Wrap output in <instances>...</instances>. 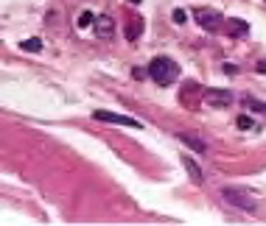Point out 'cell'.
I'll use <instances>...</instances> for the list:
<instances>
[{
  "mask_svg": "<svg viewBox=\"0 0 266 226\" xmlns=\"http://www.w3.org/2000/svg\"><path fill=\"white\" fill-rule=\"evenodd\" d=\"M149 76L154 79V84L168 87V84H174V81L180 79V67H176V62L168 59V56H154L151 64H149Z\"/></svg>",
  "mask_w": 266,
  "mask_h": 226,
  "instance_id": "6da1fadb",
  "label": "cell"
},
{
  "mask_svg": "<svg viewBox=\"0 0 266 226\" xmlns=\"http://www.w3.org/2000/svg\"><path fill=\"white\" fill-rule=\"evenodd\" d=\"M221 198L230 201L235 210H244V212H255L258 210L255 198H252L247 190H241V187H221Z\"/></svg>",
  "mask_w": 266,
  "mask_h": 226,
  "instance_id": "7a4b0ae2",
  "label": "cell"
},
{
  "mask_svg": "<svg viewBox=\"0 0 266 226\" xmlns=\"http://www.w3.org/2000/svg\"><path fill=\"white\" fill-rule=\"evenodd\" d=\"M193 17H196V22L208 34H216V31H221V28H224L221 14H218V11H213V9H196V11H193Z\"/></svg>",
  "mask_w": 266,
  "mask_h": 226,
  "instance_id": "3957f363",
  "label": "cell"
},
{
  "mask_svg": "<svg viewBox=\"0 0 266 226\" xmlns=\"http://www.w3.org/2000/svg\"><path fill=\"white\" fill-rule=\"evenodd\" d=\"M93 117L101 123H115V126H129V129H140V120H135V117L129 115H118V112H106V109H96L93 112Z\"/></svg>",
  "mask_w": 266,
  "mask_h": 226,
  "instance_id": "277c9868",
  "label": "cell"
},
{
  "mask_svg": "<svg viewBox=\"0 0 266 226\" xmlns=\"http://www.w3.org/2000/svg\"><path fill=\"white\" fill-rule=\"evenodd\" d=\"M202 98H205V104L208 106H230L233 104V92L230 90H205L202 92Z\"/></svg>",
  "mask_w": 266,
  "mask_h": 226,
  "instance_id": "5b68a950",
  "label": "cell"
},
{
  "mask_svg": "<svg viewBox=\"0 0 266 226\" xmlns=\"http://www.w3.org/2000/svg\"><path fill=\"white\" fill-rule=\"evenodd\" d=\"M176 137H180V140L185 142L191 151H196V154H205V151H208V142H205L202 137H193V134H188V132H180Z\"/></svg>",
  "mask_w": 266,
  "mask_h": 226,
  "instance_id": "8992f818",
  "label": "cell"
},
{
  "mask_svg": "<svg viewBox=\"0 0 266 226\" xmlns=\"http://www.w3.org/2000/svg\"><path fill=\"white\" fill-rule=\"evenodd\" d=\"M182 165H185V170H188V176H191L193 184L205 182V173H202V168L196 165V159H193V157H182Z\"/></svg>",
  "mask_w": 266,
  "mask_h": 226,
  "instance_id": "52a82bcc",
  "label": "cell"
},
{
  "mask_svg": "<svg viewBox=\"0 0 266 226\" xmlns=\"http://www.w3.org/2000/svg\"><path fill=\"white\" fill-rule=\"evenodd\" d=\"M224 31H227L230 37H244V34L250 31V26H247L244 20H238V17H233V20H224Z\"/></svg>",
  "mask_w": 266,
  "mask_h": 226,
  "instance_id": "ba28073f",
  "label": "cell"
},
{
  "mask_svg": "<svg viewBox=\"0 0 266 226\" xmlns=\"http://www.w3.org/2000/svg\"><path fill=\"white\" fill-rule=\"evenodd\" d=\"M96 34L101 39H106V37H112V31H115V22H112V17H96Z\"/></svg>",
  "mask_w": 266,
  "mask_h": 226,
  "instance_id": "9c48e42d",
  "label": "cell"
},
{
  "mask_svg": "<svg viewBox=\"0 0 266 226\" xmlns=\"http://www.w3.org/2000/svg\"><path fill=\"white\" fill-rule=\"evenodd\" d=\"M123 34H126L129 42L140 39V34H143V20H140V17H132V20L126 22V28H123Z\"/></svg>",
  "mask_w": 266,
  "mask_h": 226,
  "instance_id": "30bf717a",
  "label": "cell"
},
{
  "mask_svg": "<svg viewBox=\"0 0 266 226\" xmlns=\"http://www.w3.org/2000/svg\"><path fill=\"white\" fill-rule=\"evenodd\" d=\"M93 26H96V14H93V11H81L79 14V28L87 31V28H93Z\"/></svg>",
  "mask_w": 266,
  "mask_h": 226,
  "instance_id": "8fae6325",
  "label": "cell"
},
{
  "mask_svg": "<svg viewBox=\"0 0 266 226\" xmlns=\"http://www.w3.org/2000/svg\"><path fill=\"white\" fill-rule=\"evenodd\" d=\"M20 47L28 53H37V51H42V39H26V42H20Z\"/></svg>",
  "mask_w": 266,
  "mask_h": 226,
  "instance_id": "7c38bea8",
  "label": "cell"
},
{
  "mask_svg": "<svg viewBox=\"0 0 266 226\" xmlns=\"http://www.w3.org/2000/svg\"><path fill=\"white\" fill-rule=\"evenodd\" d=\"M244 104L250 106L252 112H261V115H266V104H263V101H255V98H247Z\"/></svg>",
  "mask_w": 266,
  "mask_h": 226,
  "instance_id": "4fadbf2b",
  "label": "cell"
},
{
  "mask_svg": "<svg viewBox=\"0 0 266 226\" xmlns=\"http://www.w3.org/2000/svg\"><path fill=\"white\" fill-rule=\"evenodd\" d=\"M235 126H238V129H252V117H250V115H238Z\"/></svg>",
  "mask_w": 266,
  "mask_h": 226,
  "instance_id": "5bb4252c",
  "label": "cell"
},
{
  "mask_svg": "<svg viewBox=\"0 0 266 226\" xmlns=\"http://www.w3.org/2000/svg\"><path fill=\"white\" fill-rule=\"evenodd\" d=\"M171 20H174L176 26H182V22L188 20V14H185V11H182V9H174V14H171Z\"/></svg>",
  "mask_w": 266,
  "mask_h": 226,
  "instance_id": "9a60e30c",
  "label": "cell"
},
{
  "mask_svg": "<svg viewBox=\"0 0 266 226\" xmlns=\"http://www.w3.org/2000/svg\"><path fill=\"white\" fill-rule=\"evenodd\" d=\"M132 76H135V79H146V70H140V67H135V70H132Z\"/></svg>",
  "mask_w": 266,
  "mask_h": 226,
  "instance_id": "2e32d148",
  "label": "cell"
},
{
  "mask_svg": "<svg viewBox=\"0 0 266 226\" xmlns=\"http://www.w3.org/2000/svg\"><path fill=\"white\" fill-rule=\"evenodd\" d=\"M258 73H266V62H258Z\"/></svg>",
  "mask_w": 266,
  "mask_h": 226,
  "instance_id": "e0dca14e",
  "label": "cell"
},
{
  "mask_svg": "<svg viewBox=\"0 0 266 226\" xmlns=\"http://www.w3.org/2000/svg\"><path fill=\"white\" fill-rule=\"evenodd\" d=\"M129 3H140V0H129Z\"/></svg>",
  "mask_w": 266,
  "mask_h": 226,
  "instance_id": "ac0fdd59",
  "label": "cell"
}]
</instances>
